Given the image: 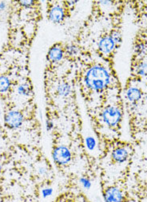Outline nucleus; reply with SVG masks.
I'll use <instances>...</instances> for the list:
<instances>
[{"label": "nucleus", "mask_w": 147, "mask_h": 202, "mask_svg": "<svg viewBox=\"0 0 147 202\" xmlns=\"http://www.w3.org/2000/svg\"><path fill=\"white\" fill-rule=\"evenodd\" d=\"M110 82V75L103 67L94 66L88 70L86 76V83L89 88L100 90L107 86Z\"/></svg>", "instance_id": "obj_1"}, {"label": "nucleus", "mask_w": 147, "mask_h": 202, "mask_svg": "<svg viewBox=\"0 0 147 202\" xmlns=\"http://www.w3.org/2000/svg\"><path fill=\"white\" fill-rule=\"evenodd\" d=\"M104 198L106 202H122L123 196L117 188L110 187L105 191Z\"/></svg>", "instance_id": "obj_5"}, {"label": "nucleus", "mask_w": 147, "mask_h": 202, "mask_svg": "<svg viewBox=\"0 0 147 202\" xmlns=\"http://www.w3.org/2000/svg\"><path fill=\"white\" fill-rule=\"evenodd\" d=\"M114 41L110 36H107L102 38L99 42V49L102 53L109 54L113 50L115 47Z\"/></svg>", "instance_id": "obj_6"}, {"label": "nucleus", "mask_w": 147, "mask_h": 202, "mask_svg": "<svg viewBox=\"0 0 147 202\" xmlns=\"http://www.w3.org/2000/svg\"><path fill=\"white\" fill-rule=\"evenodd\" d=\"M39 170H40V172H41V173H42V174H43V173H44V172H46V171H45L44 169H43V168H41L40 169H39Z\"/></svg>", "instance_id": "obj_23"}, {"label": "nucleus", "mask_w": 147, "mask_h": 202, "mask_svg": "<svg viewBox=\"0 0 147 202\" xmlns=\"http://www.w3.org/2000/svg\"><path fill=\"white\" fill-rule=\"evenodd\" d=\"M136 75L139 76H145L147 75V61H142L138 62L135 67Z\"/></svg>", "instance_id": "obj_11"}, {"label": "nucleus", "mask_w": 147, "mask_h": 202, "mask_svg": "<svg viewBox=\"0 0 147 202\" xmlns=\"http://www.w3.org/2000/svg\"><path fill=\"white\" fill-rule=\"evenodd\" d=\"M103 121L110 126H115L119 123L121 118V113L119 109L115 106H108L102 112Z\"/></svg>", "instance_id": "obj_2"}, {"label": "nucleus", "mask_w": 147, "mask_h": 202, "mask_svg": "<svg viewBox=\"0 0 147 202\" xmlns=\"http://www.w3.org/2000/svg\"><path fill=\"white\" fill-rule=\"evenodd\" d=\"M10 87V80L7 77L0 76V92H6Z\"/></svg>", "instance_id": "obj_12"}, {"label": "nucleus", "mask_w": 147, "mask_h": 202, "mask_svg": "<svg viewBox=\"0 0 147 202\" xmlns=\"http://www.w3.org/2000/svg\"><path fill=\"white\" fill-rule=\"evenodd\" d=\"M5 124L11 130L18 129L22 126L23 121V117L19 111H10L5 115Z\"/></svg>", "instance_id": "obj_3"}, {"label": "nucleus", "mask_w": 147, "mask_h": 202, "mask_svg": "<svg viewBox=\"0 0 147 202\" xmlns=\"http://www.w3.org/2000/svg\"><path fill=\"white\" fill-rule=\"evenodd\" d=\"M64 17V13L60 6H54L49 12V18L54 23H60Z\"/></svg>", "instance_id": "obj_9"}, {"label": "nucleus", "mask_w": 147, "mask_h": 202, "mask_svg": "<svg viewBox=\"0 0 147 202\" xmlns=\"http://www.w3.org/2000/svg\"><path fill=\"white\" fill-rule=\"evenodd\" d=\"M19 94H22V95H27V94H29V92H30L29 85H26V84L20 85L19 87Z\"/></svg>", "instance_id": "obj_15"}, {"label": "nucleus", "mask_w": 147, "mask_h": 202, "mask_svg": "<svg viewBox=\"0 0 147 202\" xmlns=\"http://www.w3.org/2000/svg\"><path fill=\"white\" fill-rule=\"evenodd\" d=\"M52 193H53V190L51 189V188H47V189H44V190H42V194H43V197L44 198L51 196Z\"/></svg>", "instance_id": "obj_18"}, {"label": "nucleus", "mask_w": 147, "mask_h": 202, "mask_svg": "<svg viewBox=\"0 0 147 202\" xmlns=\"http://www.w3.org/2000/svg\"><path fill=\"white\" fill-rule=\"evenodd\" d=\"M53 158L57 164H67L71 159V153L66 147L58 146L54 149Z\"/></svg>", "instance_id": "obj_4"}, {"label": "nucleus", "mask_w": 147, "mask_h": 202, "mask_svg": "<svg viewBox=\"0 0 147 202\" xmlns=\"http://www.w3.org/2000/svg\"><path fill=\"white\" fill-rule=\"evenodd\" d=\"M77 51H78V49H77L76 47L75 46H69L67 48H66V52H68L70 54H75L77 53Z\"/></svg>", "instance_id": "obj_19"}, {"label": "nucleus", "mask_w": 147, "mask_h": 202, "mask_svg": "<svg viewBox=\"0 0 147 202\" xmlns=\"http://www.w3.org/2000/svg\"><path fill=\"white\" fill-rule=\"evenodd\" d=\"M129 157V153L124 148H117L114 149L112 153V158L114 162L118 163H122L126 161Z\"/></svg>", "instance_id": "obj_8"}, {"label": "nucleus", "mask_w": 147, "mask_h": 202, "mask_svg": "<svg viewBox=\"0 0 147 202\" xmlns=\"http://www.w3.org/2000/svg\"><path fill=\"white\" fill-rule=\"evenodd\" d=\"M1 170H2V166H1V164H0V172H1Z\"/></svg>", "instance_id": "obj_24"}, {"label": "nucleus", "mask_w": 147, "mask_h": 202, "mask_svg": "<svg viewBox=\"0 0 147 202\" xmlns=\"http://www.w3.org/2000/svg\"><path fill=\"white\" fill-rule=\"evenodd\" d=\"M126 98L131 103H136L142 98V92L138 87H130L126 92Z\"/></svg>", "instance_id": "obj_7"}, {"label": "nucleus", "mask_w": 147, "mask_h": 202, "mask_svg": "<svg viewBox=\"0 0 147 202\" xmlns=\"http://www.w3.org/2000/svg\"><path fill=\"white\" fill-rule=\"evenodd\" d=\"M70 86L66 83H62L58 87V92L61 96H67L70 93Z\"/></svg>", "instance_id": "obj_13"}, {"label": "nucleus", "mask_w": 147, "mask_h": 202, "mask_svg": "<svg viewBox=\"0 0 147 202\" xmlns=\"http://www.w3.org/2000/svg\"><path fill=\"white\" fill-rule=\"evenodd\" d=\"M20 3H21L22 6H25V7H29V6L33 5L34 2H33V1H21Z\"/></svg>", "instance_id": "obj_20"}, {"label": "nucleus", "mask_w": 147, "mask_h": 202, "mask_svg": "<svg viewBox=\"0 0 147 202\" xmlns=\"http://www.w3.org/2000/svg\"><path fill=\"white\" fill-rule=\"evenodd\" d=\"M86 146H87V148L89 150H93L94 149V147L96 145V142L95 140L92 137H88L86 140Z\"/></svg>", "instance_id": "obj_14"}, {"label": "nucleus", "mask_w": 147, "mask_h": 202, "mask_svg": "<svg viewBox=\"0 0 147 202\" xmlns=\"http://www.w3.org/2000/svg\"><path fill=\"white\" fill-rule=\"evenodd\" d=\"M5 8V3L4 2H2V3H0V11H2L3 9Z\"/></svg>", "instance_id": "obj_22"}, {"label": "nucleus", "mask_w": 147, "mask_h": 202, "mask_svg": "<svg viewBox=\"0 0 147 202\" xmlns=\"http://www.w3.org/2000/svg\"><path fill=\"white\" fill-rule=\"evenodd\" d=\"M52 128H53V123H52L51 121H47V130L49 131V130H51Z\"/></svg>", "instance_id": "obj_21"}, {"label": "nucleus", "mask_w": 147, "mask_h": 202, "mask_svg": "<svg viewBox=\"0 0 147 202\" xmlns=\"http://www.w3.org/2000/svg\"><path fill=\"white\" fill-rule=\"evenodd\" d=\"M80 182H81L83 187L86 189V190H89V188L91 187V183H90V181H89L87 178L82 177V178L80 179Z\"/></svg>", "instance_id": "obj_16"}, {"label": "nucleus", "mask_w": 147, "mask_h": 202, "mask_svg": "<svg viewBox=\"0 0 147 202\" xmlns=\"http://www.w3.org/2000/svg\"><path fill=\"white\" fill-rule=\"evenodd\" d=\"M110 37L113 38V40L114 41L115 43H120L121 42V34L118 31H114L112 34H111Z\"/></svg>", "instance_id": "obj_17"}, {"label": "nucleus", "mask_w": 147, "mask_h": 202, "mask_svg": "<svg viewBox=\"0 0 147 202\" xmlns=\"http://www.w3.org/2000/svg\"><path fill=\"white\" fill-rule=\"evenodd\" d=\"M48 57L49 59L52 62H58L62 59V49L58 47H54L50 50L48 53Z\"/></svg>", "instance_id": "obj_10"}]
</instances>
